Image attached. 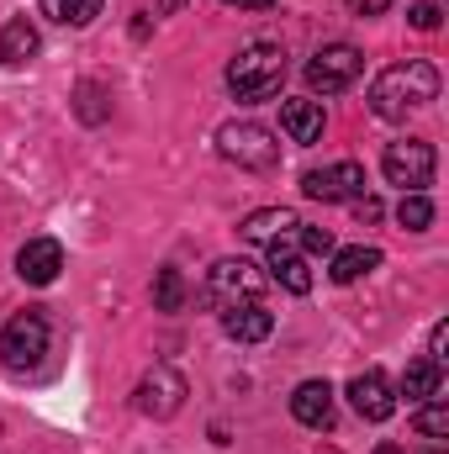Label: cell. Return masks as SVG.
I'll list each match as a JSON object with an SVG mask.
<instances>
[{
	"label": "cell",
	"instance_id": "11",
	"mask_svg": "<svg viewBox=\"0 0 449 454\" xmlns=\"http://www.w3.org/2000/svg\"><path fill=\"white\" fill-rule=\"evenodd\" d=\"M59 270H64V248H59V238H27V243H21V254H16V275H21L27 286H53Z\"/></svg>",
	"mask_w": 449,
	"mask_h": 454
},
{
	"label": "cell",
	"instance_id": "7",
	"mask_svg": "<svg viewBox=\"0 0 449 454\" xmlns=\"http://www.w3.org/2000/svg\"><path fill=\"white\" fill-rule=\"evenodd\" d=\"M359 69H365V53H359L354 43H328V48L312 53V64H307V85L323 90V96H338V90H349V85L359 80Z\"/></svg>",
	"mask_w": 449,
	"mask_h": 454
},
{
	"label": "cell",
	"instance_id": "6",
	"mask_svg": "<svg viewBox=\"0 0 449 454\" xmlns=\"http://www.w3.org/2000/svg\"><path fill=\"white\" fill-rule=\"evenodd\" d=\"M381 169H386V180H391V185H402V196H407V191L434 185L439 153H434V143H423V137H402V143H386Z\"/></svg>",
	"mask_w": 449,
	"mask_h": 454
},
{
	"label": "cell",
	"instance_id": "12",
	"mask_svg": "<svg viewBox=\"0 0 449 454\" xmlns=\"http://www.w3.org/2000/svg\"><path fill=\"white\" fill-rule=\"evenodd\" d=\"M238 232H243L248 243H264V248H275V243H296L302 217H296V212H286V207H264V212H248Z\"/></svg>",
	"mask_w": 449,
	"mask_h": 454
},
{
	"label": "cell",
	"instance_id": "30",
	"mask_svg": "<svg viewBox=\"0 0 449 454\" xmlns=\"http://www.w3.org/2000/svg\"><path fill=\"white\" fill-rule=\"evenodd\" d=\"M223 5H238V11H275V0H223Z\"/></svg>",
	"mask_w": 449,
	"mask_h": 454
},
{
	"label": "cell",
	"instance_id": "15",
	"mask_svg": "<svg viewBox=\"0 0 449 454\" xmlns=\"http://www.w3.org/2000/svg\"><path fill=\"white\" fill-rule=\"evenodd\" d=\"M264 270H270V280H275V286H286V291H296V296H307V291H312V264H307V254H302L296 243H275Z\"/></svg>",
	"mask_w": 449,
	"mask_h": 454
},
{
	"label": "cell",
	"instance_id": "24",
	"mask_svg": "<svg viewBox=\"0 0 449 454\" xmlns=\"http://www.w3.org/2000/svg\"><path fill=\"white\" fill-rule=\"evenodd\" d=\"M80 116L85 121H101L106 116V90L101 85H80Z\"/></svg>",
	"mask_w": 449,
	"mask_h": 454
},
{
	"label": "cell",
	"instance_id": "20",
	"mask_svg": "<svg viewBox=\"0 0 449 454\" xmlns=\"http://www.w3.org/2000/svg\"><path fill=\"white\" fill-rule=\"evenodd\" d=\"M43 16L59 27H91L101 16V0H43Z\"/></svg>",
	"mask_w": 449,
	"mask_h": 454
},
{
	"label": "cell",
	"instance_id": "22",
	"mask_svg": "<svg viewBox=\"0 0 449 454\" xmlns=\"http://www.w3.org/2000/svg\"><path fill=\"white\" fill-rule=\"evenodd\" d=\"M154 307H159V312H180V307H185V280H180V270H159V275H154Z\"/></svg>",
	"mask_w": 449,
	"mask_h": 454
},
{
	"label": "cell",
	"instance_id": "28",
	"mask_svg": "<svg viewBox=\"0 0 449 454\" xmlns=\"http://www.w3.org/2000/svg\"><path fill=\"white\" fill-rule=\"evenodd\" d=\"M381 212H386V207H381V201H375V196H354V217H359V227L381 223Z\"/></svg>",
	"mask_w": 449,
	"mask_h": 454
},
{
	"label": "cell",
	"instance_id": "19",
	"mask_svg": "<svg viewBox=\"0 0 449 454\" xmlns=\"http://www.w3.org/2000/svg\"><path fill=\"white\" fill-rule=\"evenodd\" d=\"M439 391H445V370H439L434 359H418V364L402 370V396H407V402H429V396H439Z\"/></svg>",
	"mask_w": 449,
	"mask_h": 454
},
{
	"label": "cell",
	"instance_id": "9",
	"mask_svg": "<svg viewBox=\"0 0 449 454\" xmlns=\"http://www.w3.org/2000/svg\"><path fill=\"white\" fill-rule=\"evenodd\" d=\"M302 196H312V201H354V196H365V169L354 159L328 164V169H307Z\"/></svg>",
	"mask_w": 449,
	"mask_h": 454
},
{
	"label": "cell",
	"instance_id": "29",
	"mask_svg": "<svg viewBox=\"0 0 449 454\" xmlns=\"http://www.w3.org/2000/svg\"><path fill=\"white\" fill-rule=\"evenodd\" d=\"M349 5H354V11H359V16H381V11H386V5H391V0H349Z\"/></svg>",
	"mask_w": 449,
	"mask_h": 454
},
{
	"label": "cell",
	"instance_id": "3",
	"mask_svg": "<svg viewBox=\"0 0 449 454\" xmlns=\"http://www.w3.org/2000/svg\"><path fill=\"white\" fill-rule=\"evenodd\" d=\"M264 286H270V275H264L259 264H248V259H217V264L207 270L201 301H207L212 312H227V307H238V301H259Z\"/></svg>",
	"mask_w": 449,
	"mask_h": 454
},
{
	"label": "cell",
	"instance_id": "18",
	"mask_svg": "<svg viewBox=\"0 0 449 454\" xmlns=\"http://www.w3.org/2000/svg\"><path fill=\"white\" fill-rule=\"evenodd\" d=\"M370 270H381V248H370V243H354V248H338L334 254V275L338 286H354L359 275H370Z\"/></svg>",
	"mask_w": 449,
	"mask_h": 454
},
{
	"label": "cell",
	"instance_id": "26",
	"mask_svg": "<svg viewBox=\"0 0 449 454\" xmlns=\"http://www.w3.org/2000/svg\"><path fill=\"white\" fill-rule=\"evenodd\" d=\"M407 21H413L418 32H439V5H434V0H418V5L407 11Z\"/></svg>",
	"mask_w": 449,
	"mask_h": 454
},
{
	"label": "cell",
	"instance_id": "16",
	"mask_svg": "<svg viewBox=\"0 0 449 454\" xmlns=\"http://www.w3.org/2000/svg\"><path fill=\"white\" fill-rule=\"evenodd\" d=\"M280 127H286V137L291 143H323V127H328V116H323V101H286L280 106Z\"/></svg>",
	"mask_w": 449,
	"mask_h": 454
},
{
	"label": "cell",
	"instance_id": "17",
	"mask_svg": "<svg viewBox=\"0 0 449 454\" xmlns=\"http://www.w3.org/2000/svg\"><path fill=\"white\" fill-rule=\"evenodd\" d=\"M37 48H43V37H37V27H32L27 16L5 21V32H0V64L21 69V64H32V59H37Z\"/></svg>",
	"mask_w": 449,
	"mask_h": 454
},
{
	"label": "cell",
	"instance_id": "5",
	"mask_svg": "<svg viewBox=\"0 0 449 454\" xmlns=\"http://www.w3.org/2000/svg\"><path fill=\"white\" fill-rule=\"evenodd\" d=\"M43 354H48V317L37 312V307H27V312H16L5 328H0V364L5 370H37L43 364Z\"/></svg>",
	"mask_w": 449,
	"mask_h": 454
},
{
	"label": "cell",
	"instance_id": "4",
	"mask_svg": "<svg viewBox=\"0 0 449 454\" xmlns=\"http://www.w3.org/2000/svg\"><path fill=\"white\" fill-rule=\"evenodd\" d=\"M217 153L238 169H275L280 164V137L259 121H227L217 132Z\"/></svg>",
	"mask_w": 449,
	"mask_h": 454
},
{
	"label": "cell",
	"instance_id": "13",
	"mask_svg": "<svg viewBox=\"0 0 449 454\" xmlns=\"http://www.w3.org/2000/svg\"><path fill=\"white\" fill-rule=\"evenodd\" d=\"M291 418L302 428H328L334 423V386L328 380H302L291 391Z\"/></svg>",
	"mask_w": 449,
	"mask_h": 454
},
{
	"label": "cell",
	"instance_id": "10",
	"mask_svg": "<svg viewBox=\"0 0 449 454\" xmlns=\"http://www.w3.org/2000/svg\"><path fill=\"white\" fill-rule=\"evenodd\" d=\"M349 407H354L365 423H386V418L397 412V386H391V375H386V370L354 375V380H349Z\"/></svg>",
	"mask_w": 449,
	"mask_h": 454
},
{
	"label": "cell",
	"instance_id": "8",
	"mask_svg": "<svg viewBox=\"0 0 449 454\" xmlns=\"http://www.w3.org/2000/svg\"><path fill=\"white\" fill-rule=\"evenodd\" d=\"M180 407H185V375L169 370V364H154L138 380V412L143 418H175Z\"/></svg>",
	"mask_w": 449,
	"mask_h": 454
},
{
	"label": "cell",
	"instance_id": "1",
	"mask_svg": "<svg viewBox=\"0 0 449 454\" xmlns=\"http://www.w3.org/2000/svg\"><path fill=\"white\" fill-rule=\"evenodd\" d=\"M429 101H439V69L429 59L391 64L370 85V112L381 116V121H407L413 112H423Z\"/></svg>",
	"mask_w": 449,
	"mask_h": 454
},
{
	"label": "cell",
	"instance_id": "31",
	"mask_svg": "<svg viewBox=\"0 0 449 454\" xmlns=\"http://www.w3.org/2000/svg\"><path fill=\"white\" fill-rule=\"evenodd\" d=\"M375 454H402L397 444H375Z\"/></svg>",
	"mask_w": 449,
	"mask_h": 454
},
{
	"label": "cell",
	"instance_id": "25",
	"mask_svg": "<svg viewBox=\"0 0 449 454\" xmlns=\"http://www.w3.org/2000/svg\"><path fill=\"white\" fill-rule=\"evenodd\" d=\"M296 243H302L307 254H334V232H328V227H307V223H302Z\"/></svg>",
	"mask_w": 449,
	"mask_h": 454
},
{
	"label": "cell",
	"instance_id": "2",
	"mask_svg": "<svg viewBox=\"0 0 449 454\" xmlns=\"http://www.w3.org/2000/svg\"><path fill=\"white\" fill-rule=\"evenodd\" d=\"M280 85H286V48H275V43H248L227 64V90L248 106L280 96Z\"/></svg>",
	"mask_w": 449,
	"mask_h": 454
},
{
	"label": "cell",
	"instance_id": "27",
	"mask_svg": "<svg viewBox=\"0 0 449 454\" xmlns=\"http://www.w3.org/2000/svg\"><path fill=\"white\" fill-rule=\"evenodd\" d=\"M429 359L445 370V359H449V323H434V333H429Z\"/></svg>",
	"mask_w": 449,
	"mask_h": 454
},
{
	"label": "cell",
	"instance_id": "21",
	"mask_svg": "<svg viewBox=\"0 0 449 454\" xmlns=\"http://www.w3.org/2000/svg\"><path fill=\"white\" fill-rule=\"evenodd\" d=\"M397 223L407 227V232H423V227L434 223V201H429L423 191H407V196L397 201Z\"/></svg>",
	"mask_w": 449,
	"mask_h": 454
},
{
	"label": "cell",
	"instance_id": "23",
	"mask_svg": "<svg viewBox=\"0 0 449 454\" xmlns=\"http://www.w3.org/2000/svg\"><path fill=\"white\" fill-rule=\"evenodd\" d=\"M413 423H418V434H423V439H445V434H449V407H445V396H429V402L418 407V418H413Z\"/></svg>",
	"mask_w": 449,
	"mask_h": 454
},
{
	"label": "cell",
	"instance_id": "32",
	"mask_svg": "<svg viewBox=\"0 0 449 454\" xmlns=\"http://www.w3.org/2000/svg\"><path fill=\"white\" fill-rule=\"evenodd\" d=\"M434 454H445V450H434Z\"/></svg>",
	"mask_w": 449,
	"mask_h": 454
},
{
	"label": "cell",
	"instance_id": "14",
	"mask_svg": "<svg viewBox=\"0 0 449 454\" xmlns=\"http://www.w3.org/2000/svg\"><path fill=\"white\" fill-rule=\"evenodd\" d=\"M223 328L232 343H264L275 333V312H264V301H238L223 312Z\"/></svg>",
	"mask_w": 449,
	"mask_h": 454
}]
</instances>
